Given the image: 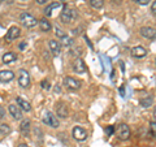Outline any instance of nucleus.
Wrapping results in <instances>:
<instances>
[{
    "mask_svg": "<svg viewBox=\"0 0 156 147\" xmlns=\"http://www.w3.org/2000/svg\"><path fill=\"white\" fill-rule=\"evenodd\" d=\"M4 116H5V109L0 106V117H4Z\"/></svg>",
    "mask_w": 156,
    "mask_h": 147,
    "instance_id": "nucleus-31",
    "label": "nucleus"
},
{
    "mask_svg": "<svg viewBox=\"0 0 156 147\" xmlns=\"http://www.w3.org/2000/svg\"><path fill=\"white\" fill-rule=\"evenodd\" d=\"M103 4H104V0H90V5L92 8H95V9L101 8Z\"/></svg>",
    "mask_w": 156,
    "mask_h": 147,
    "instance_id": "nucleus-21",
    "label": "nucleus"
},
{
    "mask_svg": "<svg viewBox=\"0 0 156 147\" xmlns=\"http://www.w3.org/2000/svg\"><path fill=\"white\" fill-rule=\"evenodd\" d=\"M61 42H62V45H65V46H72L73 45V39L72 38H69V37H64L61 39Z\"/></svg>",
    "mask_w": 156,
    "mask_h": 147,
    "instance_id": "nucleus-26",
    "label": "nucleus"
},
{
    "mask_svg": "<svg viewBox=\"0 0 156 147\" xmlns=\"http://www.w3.org/2000/svg\"><path fill=\"white\" fill-rule=\"evenodd\" d=\"M151 12H152V14H155V16H156V0L152 4H151Z\"/></svg>",
    "mask_w": 156,
    "mask_h": 147,
    "instance_id": "nucleus-30",
    "label": "nucleus"
},
{
    "mask_svg": "<svg viewBox=\"0 0 156 147\" xmlns=\"http://www.w3.org/2000/svg\"><path fill=\"white\" fill-rule=\"evenodd\" d=\"M117 137L121 141H126L130 138V128L126 124H120L117 126Z\"/></svg>",
    "mask_w": 156,
    "mask_h": 147,
    "instance_id": "nucleus-4",
    "label": "nucleus"
},
{
    "mask_svg": "<svg viewBox=\"0 0 156 147\" xmlns=\"http://www.w3.org/2000/svg\"><path fill=\"white\" fill-rule=\"evenodd\" d=\"M0 2H3V0H0Z\"/></svg>",
    "mask_w": 156,
    "mask_h": 147,
    "instance_id": "nucleus-37",
    "label": "nucleus"
},
{
    "mask_svg": "<svg viewBox=\"0 0 156 147\" xmlns=\"http://www.w3.org/2000/svg\"><path fill=\"white\" fill-rule=\"evenodd\" d=\"M155 116H156V109H155Z\"/></svg>",
    "mask_w": 156,
    "mask_h": 147,
    "instance_id": "nucleus-36",
    "label": "nucleus"
},
{
    "mask_svg": "<svg viewBox=\"0 0 156 147\" xmlns=\"http://www.w3.org/2000/svg\"><path fill=\"white\" fill-rule=\"evenodd\" d=\"M150 131H151V135H152V138H156V122L155 121H151L150 122Z\"/></svg>",
    "mask_w": 156,
    "mask_h": 147,
    "instance_id": "nucleus-24",
    "label": "nucleus"
},
{
    "mask_svg": "<svg viewBox=\"0 0 156 147\" xmlns=\"http://www.w3.org/2000/svg\"><path fill=\"white\" fill-rule=\"evenodd\" d=\"M17 106H18L21 109L25 111V112H30V111H31L30 103L26 102V100H23L22 98H17Z\"/></svg>",
    "mask_w": 156,
    "mask_h": 147,
    "instance_id": "nucleus-17",
    "label": "nucleus"
},
{
    "mask_svg": "<svg viewBox=\"0 0 156 147\" xmlns=\"http://www.w3.org/2000/svg\"><path fill=\"white\" fill-rule=\"evenodd\" d=\"M140 35L146 39H150V41H154L156 39V29L151 27V26H144V27H140Z\"/></svg>",
    "mask_w": 156,
    "mask_h": 147,
    "instance_id": "nucleus-6",
    "label": "nucleus"
},
{
    "mask_svg": "<svg viewBox=\"0 0 156 147\" xmlns=\"http://www.w3.org/2000/svg\"><path fill=\"white\" fill-rule=\"evenodd\" d=\"M113 131H115V128H113V126H107V128H105V133L108 134V135H111L112 133H113Z\"/></svg>",
    "mask_w": 156,
    "mask_h": 147,
    "instance_id": "nucleus-29",
    "label": "nucleus"
},
{
    "mask_svg": "<svg viewBox=\"0 0 156 147\" xmlns=\"http://www.w3.org/2000/svg\"><path fill=\"white\" fill-rule=\"evenodd\" d=\"M50 48H51V51H52V53H53L55 56L60 55L61 46H60V43H58L57 41H50Z\"/></svg>",
    "mask_w": 156,
    "mask_h": 147,
    "instance_id": "nucleus-18",
    "label": "nucleus"
},
{
    "mask_svg": "<svg viewBox=\"0 0 156 147\" xmlns=\"http://www.w3.org/2000/svg\"><path fill=\"white\" fill-rule=\"evenodd\" d=\"M14 78V73L12 70H2L0 72V82H11Z\"/></svg>",
    "mask_w": 156,
    "mask_h": 147,
    "instance_id": "nucleus-12",
    "label": "nucleus"
},
{
    "mask_svg": "<svg viewBox=\"0 0 156 147\" xmlns=\"http://www.w3.org/2000/svg\"><path fill=\"white\" fill-rule=\"evenodd\" d=\"M0 133H3V134L11 133V128H9V125H7V124H0Z\"/></svg>",
    "mask_w": 156,
    "mask_h": 147,
    "instance_id": "nucleus-23",
    "label": "nucleus"
},
{
    "mask_svg": "<svg viewBox=\"0 0 156 147\" xmlns=\"http://www.w3.org/2000/svg\"><path fill=\"white\" fill-rule=\"evenodd\" d=\"M131 55L136 59H143V57H146V55H147V51H146V48L142 46H136V47L131 48Z\"/></svg>",
    "mask_w": 156,
    "mask_h": 147,
    "instance_id": "nucleus-10",
    "label": "nucleus"
},
{
    "mask_svg": "<svg viewBox=\"0 0 156 147\" xmlns=\"http://www.w3.org/2000/svg\"><path fill=\"white\" fill-rule=\"evenodd\" d=\"M155 63H156V60H155Z\"/></svg>",
    "mask_w": 156,
    "mask_h": 147,
    "instance_id": "nucleus-38",
    "label": "nucleus"
},
{
    "mask_svg": "<svg viewBox=\"0 0 156 147\" xmlns=\"http://www.w3.org/2000/svg\"><path fill=\"white\" fill-rule=\"evenodd\" d=\"M20 21H21V23L23 26H26V27H34L37 25V18L31 16L30 13H27V12H22L21 14H20Z\"/></svg>",
    "mask_w": 156,
    "mask_h": 147,
    "instance_id": "nucleus-2",
    "label": "nucleus"
},
{
    "mask_svg": "<svg viewBox=\"0 0 156 147\" xmlns=\"http://www.w3.org/2000/svg\"><path fill=\"white\" fill-rule=\"evenodd\" d=\"M20 33H21V30H20L18 26H12V27L8 30V33L5 34V41H7V42L14 41L16 38L20 37Z\"/></svg>",
    "mask_w": 156,
    "mask_h": 147,
    "instance_id": "nucleus-7",
    "label": "nucleus"
},
{
    "mask_svg": "<svg viewBox=\"0 0 156 147\" xmlns=\"http://www.w3.org/2000/svg\"><path fill=\"white\" fill-rule=\"evenodd\" d=\"M39 26H41L42 31H50L51 30V23L48 22L46 18H42L41 21H39Z\"/></svg>",
    "mask_w": 156,
    "mask_h": 147,
    "instance_id": "nucleus-20",
    "label": "nucleus"
},
{
    "mask_svg": "<svg viewBox=\"0 0 156 147\" xmlns=\"http://www.w3.org/2000/svg\"><path fill=\"white\" fill-rule=\"evenodd\" d=\"M18 83L21 87H29L30 85V76L25 69L18 70Z\"/></svg>",
    "mask_w": 156,
    "mask_h": 147,
    "instance_id": "nucleus-5",
    "label": "nucleus"
},
{
    "mask_svg": "<svg viewBox=\"0 0 156 147\" xmlns=\"http://www.w3.org/2000/svg\"><path fill=\"white\" fill-rule=\"evenodd\" d=\"M48 2V0H37V3L38 4H46Z\"/></svg>",
    "mask_w": 156,
    "mask_h": 147,
    "instance_id": "nucleus-32",
    "label": "nucleus"
},
{
    "mask_svg": "<svg viewBox=\"0 0 156 147\" xmlns=\"http://www.w3.org/2000/svg\"><path fill=\"white\" fill-rule=\"evenodd\" d=\"M41 85H42V87H43V89H46V90H50V89H51V85H50V82H48V81H46V80H43V81L41 82Z\"/></svg>",
    "mask_w": 156,
    "mask_h": 147,
    "instance_id": "nucleus-27",
    "label": "nucleus"
},
{
    "mask_svg": "<svg viewBox=\"0 0 156 147\" xmlns=\"http://www.w3.org/2000/svg\"><path fill=\"white\" fill-rule=\"evenodd\" d=\"M73 137L77 139V141H86L87 138V133H86V130L85 129H82L81 126H76L74 129H73Z\"/></svg>",
    "mask_w": 156,
    "mask_h": 147,
    "instance_id": "nucleus-9",
    "label": "nucleus"
},
{
    "mask_svg": "<svg viewBox=\"0 0 156 147\" xmlns=\"http://www.w3.org/2000/svg\"><path fill=\"white\" fill-rule=\"evenodd\" d=\"M61 7V3L60 2H55V3H51L50 5H47V8L44 9V14L47 17H50V16H52V12L55 11V9H57V8H60Z\"/></svg>",
    "mask_w": 156,
    "mask_h": 147,
    "instance_id": "nucleus-14",
    "label": "nucleus"
},
{
    "mask_svg": "<svg viewBox=\"0 0 156 147\" xmlns=\"http://www.w3.org/2000/svg\"><path fill=\"white\" fill-rule=\"evenodd\" d=\"M134 2L136 4H139V5H147V4H150L151 0H134Z\"/></svg>",
    "mask_w": 156,
    "mask_h": 147,
    "instance_id": "nucleus-28",
    "label": "nucleus"
},
{
    "mask_svg": "<svg viewBox=\"0 0 156 147\" xmlns=\"http://www.w3.org/2000/svg\"><path fill=\"white\" fill-rule=\"evenodd\" d=\"M64 85L68 87V89H72V90H77L81 87V82L77 81L76 78L73 77H65L64 78Z\"/></svg>",
    "mask_w": 156,
    "mask_h": 147,
    "instance_id": "nucleus-8",
    "label": "nucleus"
},
{
    "mask_svg": "<svg viewBox=\"0 0 156 147\" xmlns=\"http://www.w3.org/2000/svg\"><path fill=\"white\" fill-rule=\"evenodd\" d=\"M30 126H31V122L30 120H22L21 125H20V130L23 135H27L29 131H30Z\"/></svg>",
    "mask_w": 156,
    "mask_h": 147,
    "instance_id": "nucleus-16",
    "label": "nucleus"
},
{
    "mask_svg": "<svg viewBox=\"0 0 156 147\" xmlns=\"http://www.w3.org/2000/svg\"><path fill=\"white\" fill-rule=\"evenodd\" d=\"M57 116L61 117V119H65V117H68V106L58 104V107H57Z\"/></svg>",
    "mask_w": 156,
    "mask_h": 147,
    "instance_id": "nucleus-19",
    "label": "nucleus"
},
{
    "mask_svg": "<svg viewBox=\"0 0 156 147\" xmlns=\"http://www.w3.org/2000/svg\"><path fill=\"white\" fill-rule=\"evenodd\" d=\"M121 95L125 96V91H124V87H121Z\"/></svg>",
    "mask_w": 156,
    "mask_h": 147,
    "instance_id": "nucleus-35",
    "label": "nucleus"
},
{
    "mask_svg": "<svg viewBox=\"0 0 156 147\" xmlns=\"http://www.w3.org/2000/svg\"><path fill=\"white\" fill-rule=\"evenodd\" d=\"M77 18V12L74 11V9L69 8L68 5L64 7V9H62V12L60 14V20L62 23H72L74 22Z\"/></svg>",
    "mask_w": 156,
    "mask_h": 147,
    "instance_id": "nucleus-1",
    "label": "nucleus"
},
{
    "mask_svg": "<svg viewBox=\"0 0 156 147\" xmlns=\"http://www.w3.org/2000/svg\"><path fill=\"white\" fill-rule=\"evenodd\" d=\"M25 46H26V43H25V42H22L21 45H20V48H21V50H23V48H25Z\"/></svg>",
    "mask_w": 156,
    "mask_h": 147,
    "instance_id": "nucleus-33",
    "label": "nucleus"
},
{
    "mask_svg": "<svg viewBox=\"0 0 156 147\" xmlns=\"http://www.w3.org/2000/svg\"><path fill=\"white\" fill-rule=\"evenodd\" d=\"M55 34H56V37H57L58 39H62L64 37H66V34H65L64 31H62L61 29H58V27H56V29H55Z\"/></svg>",
    "mask_w": 156,
    "mask_h": 147,
    "instance_id": "nucleus-25",
    "label": "nucleus"
},
{
    "mask_svg": "<svg viewBox=\"0 0 156 147\" xmlns=\"http://www.w3.org/2000/svg\"><path fill=\"white\" fill-rule=\"evenodd\" d=\"M43 122L47 125V126H51V128H57L58 126V120L57 117L52 113V112L47 111L44 116H43Z\"/></svg>",
    "mask_w": 156,
    "mask_h": 147,
    "instance_id": "nucleus-3",
    "label": "nucleus"
},
{
    "mask_svg": "<svg viewBox=\"0 0 156 147\" xmlns=\"http://www.w3.org/2000/svg\"><path fill=\"white\" fill-rule=\"evenodd\" d=\"M17 60V55L14 52H7L3 55V63L4 64H11V63Z\"/></svg>",
    "mask_w": 156,
    "mask_h": 147,
    "instance_id": "nucleus-15",
    "label": "nucleus"
},
{
    "mask_svg": "<svg viewBox=\"0 0 156 147\" xmlns=\"http://www.w3.org/2000/svg\"><path fill=\"white\" fill-rule=\"evenodd\" d=\"M18 147H29L26 143H21V145H18Z\"/></svg>",
    "mask_w": 156,
    "mask_h": 147,
    "instance_id": "nucleus-34",
    "label": "nucleus"
},
{
    "mask_svg": "<svg viewBox=\"0 0 156 147\" xmlns=\"http://www.w3.org/2000/svg\"><path fill=\"white\" fill-rule=\"evenodd\" d=\"M73 69H74L76 73H85L86 72V65L81 59H77V60L74 61V64H73Z\"/></svg>",
    "mask_w": 156,
    "mask_h": 147,
    "instance_id": "nucleus-13",
    "label": "nucleus"
},
{
    "mask_svg": "<svg viewBox=\"0 0 156 147\" xmlns=\"http://www.w3.org/2000/svg\"><path fill=\"white\" fill-rule=\"evenodd\" d=\"M9 113L12 115V117L14 120H21L22 119V112H21V108L16 104H11L9 106Z\"/></svg>",
    "mask_w": 156,
    "mask_h": 147,
    "instance_id": "nucleus-11",
    "label": "nucleus"
},
{
    "mask_svg": "<svg viewBox=\"0 0 156 147\" xmlns=\"http://www.w3.org/2000/svg\"><path fill=\"white\" fill-rule=\"evenodd\" d=\"M152 98H151V96H148V98H146V99H140V106H142V107H144V108H147V107H150L151 104H152Z\"/></svg>",
    "mask_w": 156,
    "mask_h": 147,
    "instance_id": "nucleus-22",
    "label": "nucleus"
}]
</instances>
